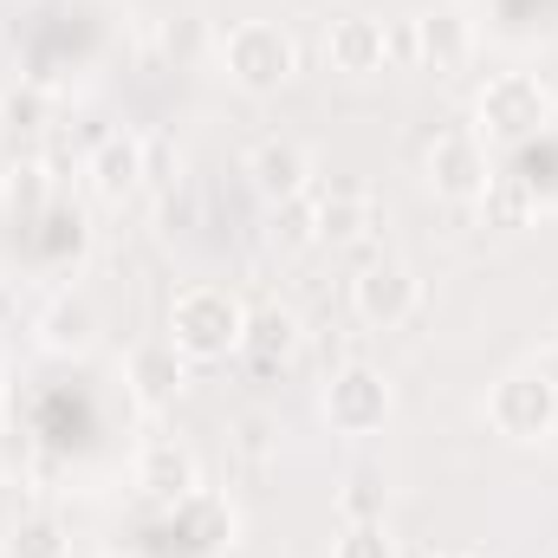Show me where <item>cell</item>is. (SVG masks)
Wrapping results in <instances>:
<instances>
[{
    "label": "cell",
    "instance_id": "cell-5",
    "mask_svg": "<svg viewBox=\"0 0 558 558\" xmlns=\"http://www.w3.org/2000/svg\"><path fill=\"white\" fill-rule=\"evenodd\" d=\"M546 118H553V92L533 72H500L474 98V137L481 143H526L546 131Z\"/></svg>",
    "mask_w": 558,
    "mask_h": 558
},
{
    "label": "cell",
    "instance_id": "cell-11",
    "mask_svg": "<svg viewBox=\"0 0 558 558\" xmlns=\"http://www.w3.org/2000/svg\"><path fill=\"white\" fill-rule=\"evenodd\" d=\"M85 175H92V195H105V202H124L143 175H149V137H137V131H111V137L92 149Z\"/></svg>",
    "mask_w": 558,
    "mask_h": 558
},
{
    "label": "cell",
    "instance_id": "cell-2",
    "mask_svg": "<svg viewBox=\"0 0 558 558\" xmlns=\"http://www.w3.org/2000/svg\"><path fill=\"white\" fill-rule=\"evenodd\" d=\"M221 72L247 98H274V92L292 85V72H299V46H292V33L274 26V20H234L221 33Z\"/></svg>",
    "mask_w": 558,
    "mask_h": 558
},
{
    "label": "cell",
    "instance_id": "cell-15",
    "mask_svg": "<svg viewBox=\"0 0 558 558\" xmlns=\"http://www.w3.org/2000/svg\"><path fill=\"white\" fill-rule=\"evenodd\" d=\"M299 351V318L286 312V305H260V312H247V338H241V357L254 364V371H274Z\"/></svg>",
    "mask_w": 558,
    "mask_h": 558
},
{
    "label": "cell",
    "instance_id": "cell-12",
    "mask_svg": "<svg viewBox=\"0 0 558 558\" xmlns=\"http://www.w3.org/2000/svg\"><path fill=\"white\" fill-rule=\"evenodd\" d=\"M131 390H137V403H149V410H169V403L189 390V357H182L169 338L137 344V351H131Z\"/></svg>",
    "mask_w": 558,
    "mask_h": 558
},
{
    "label": "cell",
    "instance_id": "cell-16",
    "mask_svg": "<svg viewBox=\"0 0 558 558\" xmlns=\"http://www.w3.org/2000/svg\"><path fill=\"white\" fill-rule=\"evenodd\" d=\"M377 228V202L364 195V189H331V195H318V241L325 247H351V241H364Z\"/></svg>",
    "mask_w": 558,
    "mask_h": 558
},
{
    "label": "cell",
    "instance_id": "cell-19",
    "mask_svg": "<svg viewBox=\"0 0 558 558\" xmlns=\"http://www.w3.org/2000/svg\"><path fill=\"white\" fill-rule=\"evenodd\" d=\"M474 208H481V221H487V228L513 234V228H526V215H533V195H526V182H513V175H494V182H487V195H481Z\"/></svg>",
    "mask_w": 558,
    "mask_h": 558
},
{
    "label": "cell",
    "instance_id": "cell-20",
    "mask_svg": "<svg viewBox=\"0 0 558 558\" xmlns=\"http://www.w3.org/2000/svg\"><path fill=\"white\" fill-rule=\"evenodd\" d=\"M331 558H397V539H390L384 520H344V533H338Z\"/></svg>",
    "mask_w": 558,
    "mask_h": 558
},
{
    "label": "cell",
    "instance_id": "cell-4",
    "mask_svg": "<svg viewBox=\"0 0 558 558\" xmlns=\"http://www.w3.org/2000/svg\"><path fill=\"white\" fill-rule=\"evenodd\" d=\"M390 410H397V390H390V377H384L377 364H344V371H331V384L318 390V416H325L331 435H344V441L384 435Z\"/></svg>",
    "mask_w": 558,
    "mask_h": 558
},
{
    "label": "cell",
    "instance_id": "cell-21",
    "mask_svg": "<svg viewBox=\"0 0 558 558\" xmlns=\"http://www.w3.org/2000/svg\"><path fill=\"white\" fill-rule=\"evenodd\" d=\"M274 241L279 247H318V195H299L274 208Z\"/></svg>",
    "mask_w": 558,
    "mask_h": 558
},
{
    "label": "cell",
    "instance_id": "cell-6",
    "mask_svg": "<svg viewBox=\"0 0 558 558\" xmlns=\"http://www.w3.org/2000/svg\"><path fill=\"white\" fill-rule=\"evenodd\" d=\"M351 312H357V325H371V331H397V325H410V318L422 312L416 267L397 260V254L364 260V267L351 274Z\"/></svg>",
    "mask_w": 558,
    "mask_h": 558
},
{
    "label": "cell",
    "instance_id": "cell-7",
    "mask_svg": "<svg viewBox=\"0 0 558 558\" xmlns=\"http://www.w3.org/2000/svg\"><path fill=\"white\" fill-rule=\"evenodd\" d=\"M422 175H428V189H435L441 202L474 208V202L487 195V182H494L487 143L474 137V131H441V137L428 143V156H422Z\"/></svg>",
    "mask_w": 558,
    "mask_h": 558
},
{
    "label": "cell",
    "instance_id": "cell-9",
    "mask_svg": "<svg viewBox=\"0 0 558 558\" xmlns=\"http://www.w3.org/2000/svg\"><path fill=\"white\" fill-rule=\"evenodd\" d=\"M137 487H143V500H156V507H182L189 494H202V461H195V448L175 441V435L143 441Z\"/></svg>",
    "mask_w": 558,
    "mask_h": 558
},
{
    "label": "cell",
    "instance_id": "cell-14",
    "mask_svg": "<svg viewBox=\"0 0 558 558\" xmlns=\"http://www.w3.org/2000/svg\"><path fill=\"white\" fill-rule=\"evenodd\" d=\"M410 33H416V59H422V65H435V72H461V65H468V52H474V26H468L454 7L422 13Z\"/></svg>",
    "mask_w": 558,
    "mask_h": 558
},
{
    "label": "cell",
    "instance_id": "cell-3",
    "mask_svg": "<svg viewBox=\"0 0 558 558\" xmlns=\"http://www.w3.org/2000/svg\"><path fill=\"white\" fill-rule=\"evenodd\" d=\"M487 428L500 441H520V448L546 441L558 428V377L539 371V364H520V371L494 377V390H487Z\"/></svg>",
    "mask_w": 558,
    "mask_h": 558
},
{
    "label": "cell",
    "instance_id": "cell-23",
    "mask_svg": "<svg viewBox=\"0 0 558 558\" xmlns=\"http://www.w3.org/2000/svg\"><path fill=\"white\" fill-rule=\"evenodd\" d=\"M39 118H46V98L39 92H7V124L13 131H39Z\"/></svg>",
    "mask_w": 558,
    "mask_h": 558
},
{
    "label": "cell",
    "instance_id": "cell-10",
    "mask_svg": "<svg viewBox=\"0 0 558 558\" xmlns=\"http://www.w3.org/2000/svg\"><path fill=\"white\" fill-rule=\"evenodd\" d=\"M325 65L344 72V78H371L390 65V26L371 20V13H344L325 26Z\"/></svg>",
    "mask_w": 558,
    "mask_h": 558
},
{
    "label": "cell",
    "instance_id": "cell-13",
    "mask_svg": "<svg viewBox=\"0 0 558 558\" xmlns=\"http://www.w3.org/2000/svg\"><path fill=\"white\" fill-rule=\"evenodd\" d=\"M39 344L59 351V357H85V351L98 344V312H92V299H78V292L52 299V305L39 312Z\"/></svg>",
    "mask_w": 558,
    "mask_h": 558
},
{
    "label": "cell",
    "instance_id": "cell-18",
    "mask_svg": "<svg viewBox=\"0 0 558 558\" xmlns=\"http://www.w3.org/2000/svg\"><path fill=\"white\" fill-rule=\"evenodd\" d=\"M0 202H7L20 221L46 215V202H52V175H46V162H13V169L0 175Z\"/></svg>",
    "mask_w": 558,
    "mask_h": 558
},
{
    "label": "cell",
    "instance_id": "cell-8",
    "mask_svg": "<svg viewBox=\"0 0 558 558\" xmlns=\"http://www.w3.org/2000/svg\"><path fill=\"white\" fill-rule=\"evenodd\" d=\"M247 182L267 208H286L299 195H312V149L292 137H260L247 149Z\"/></svg>",
    "mask_w": 558,
    "mask_h": 558
},
{
    "label": "cell",
    "instance_id": "cell-17",
    "mask_svg": "<svg viewBox=\"0 0 558 558\" xmlns=\"http://www.w3.org/2000/svg\"><path fill=\"white\" fill-rule=\"evenodd\" d=\"M7 558H72V539H65V526H59V513H20L13 526H7Z\"/></svg>",
    "mask_w": 558,
    "mask_h": 558
},
{
    "label": "cell",
    "instance_id": "cell-22",
    "mask_svg": "<svg viewBox=\"0 0 558 558\" xmlns=\"http://www.w3.org/2000/svg\"><path fill=\"white\" fill-rule=\"evenodd\" d=\"M384 500H390V487H384V474H371V468H357V474L344 481V494H338V513H344V520H384Z\"/></svg>",
    "mask_w": 558,
    "mask_h": 558
},
{
    "label": "cell",
    "instance_id": "cell-1",
    "mask_svg": "<svg viewBox=\"0 0 558 558\" xmlns=\"http://www.w3.org/2000/svg\"><path fill=\"white\" fill-rule=\"evenodd\" d=\"M189 364H228L241 357L247 338V299L228 286H182L169 299V331H162Z\"/></svg>",
    "mask_w": 558,
    "mask_h": 558
},
{
    "label": "cell",
    "instance_id": "cell-24",
    "mask_svg": "<svg viewBox=\"0 0 558 558\" xmlns=\"http://www.w3.org/2000/svg\"><path fill=\"white\" fill-rule=\"evenodd\" d=\"M428 558H481V553H428Z\"/></svg>",
    "mask_w": 558,
    "mask_h": 558
}]
</instances>
